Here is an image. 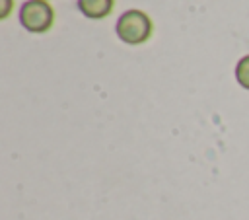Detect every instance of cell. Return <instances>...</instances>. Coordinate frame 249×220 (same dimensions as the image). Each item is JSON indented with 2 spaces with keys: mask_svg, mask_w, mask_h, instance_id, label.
<instances>
[{
  "mask_svg": "<svg viewBox=\"0 0 249 220\" xmlns=\"http://www.w3.org/2000/svg\"><path fill=\"white\" fill-rule=\"evenodd\" d=\"M152 19L140 10H126L119 16L115 31L117 37L126 45H140L152 35Z\"/></svg>",
  "mask_w": 249,
  "mask_h": 220,
  "instance_id": "1",
  "label": "cell"
},
{
  "mask_svg": "<svg viewBox=\"0 0 249 220\" xmlns=\"http://www.w3.org/2000/svg\"><path fill=\"white\" fill-rule=\"evenodd\" d=\"M19 23L29 33H45L54 21V12L45 0H27L19 8Z\"/></svg>",
  "mask_w": 249,
  "mask_h": 220,
  "instance_id": "2",
  "label": "cell"
},
{
  "mask_svg": "<svg viewBox=\"0 0 249 220\" xmlns=\"http://www.w3.org/2000/svg\"><path fill=\"white\" fill-rule=\"evenodd\" d=\"M78 10L88 19H103L113 10V0H78Z\"/></svg>",
  "mask_w": 249,
  "mask_h": 220,
  "instance_id": "3",
  "label": "cell"
},
{
  "mask_svg": "<svg viewBox=\"0 0 249 220\" xmlns=\"http://www.w3.org/2000/svg\"><path fill=\"white\" fill-rule=\"evenodd\" d=\"M235 80L243 90H249V55L241 56L235 64Z\"/></svg>",
  "mask_w": 249,
  "mask_h": 220,
  "instance_id": "4",
  "label": "cell"
},
{
  "mask_svg": "<svg viewBox=\"0 0 249 220\" xmlns=\"http://www.w3.org/2000/svg\"><path fill=\"white\" fill-rule=\"evenodd\" d=\"M12 12V0H0V19H6Z\"/></svg>",
  "mask_w": 249,
  "mask_h": 220,
  "instance_id": "5",
  "label": "cell"
},
{
  "mask_svg": "<svg viewBox=\"0 0 249 220\" xmlns=\"http://www.w3.org/2000/svg\"><path fill=\"white\" fill-rule=\"evenodd\" d=\"M45 2H47V0H45Z\"/></svg>",
  "mask_w": 249,
  "mask_h": 220,
  "instance_id": "6",
  "label": "cell"
}]
</instances>
